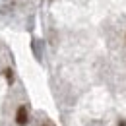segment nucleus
Here are the masks:
<instances>
[{
	"mask_svg": "<svg viewBox=\"0 0 126 126\" xmlns=\"http://www.w3.org/2000/svg\"><path fill=\"white\" fill-rule=\"evenodd\" d=\"M27 122H29V110H27L25 105H21L16 110V124L17 126H27Z\"/></svg>",
	"mask_w": 126,
	"mask_h": 126,
	"instance_id": "f257e3e1",
	"label": "nucleus"
},
{
	"mask_svg": "<svg viewBox=\"0 0 126 126\" xmlns=\"http://www.w3.org/2000/svg\"><path fill=\"white\" fill-rule=\"evenodd\" d=\"M118 126H126V120H118Z\"/></svg>",
	"mask_w": 126,
	"mask_h": 126,
	"instance_id": "7ed1b4c3",
	"label": "nucleus"
},
{
	"mask_svg": "<svg viewBox=\"0 0 126 126\" xmlns=\"http://www.w3.org/2000/svg\"><path fill=\"white\" fill-rule=\"evenodd\" d=\"M4 76H6V78H8V81L12 83V79H14V76H12V70H10V68H8V70H4Z\"/></svg>",
	"mask_w": 126,
	"mask_h": 126,
	"instance_id": "f03ea898",
	"label": "nucleus"
}]
</instances>
